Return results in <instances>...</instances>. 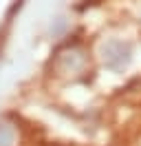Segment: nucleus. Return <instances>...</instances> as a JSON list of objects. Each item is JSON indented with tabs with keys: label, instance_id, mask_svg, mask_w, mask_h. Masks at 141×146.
<instances>
[{
	"label": "nucleus",
	"instance_id": "f257e3e1",
	"mask_svg": "<svg viewBox=\"0 0 141 146\" xmlns=\"http://www.w3.org/2000/svg\"><path fill=\"white\" fill-rule=\"evenodd\" d=\"M130 60V49L119 42V40H113V42H108L104 46V62L110 66V69H123L126 64Z\"/></svg>",
	"mask_w": 141,
	"mask_h": 146
},
{
	"label": "nucleus",
	"instance_id": "f03ea898",
	"mask_svg": "<svg viewBox=\"0 0 141 146\" xmlns=\"http://www.w3.org/2000/svg\"><path fill=\"white\" fill-rule=\"evenodd\" d=\"M13 142V131L9 128V124H0V146H11Z\"/></svg>",
	"mask_w": 141,
	"mask_h": 146
}]
</instances>
